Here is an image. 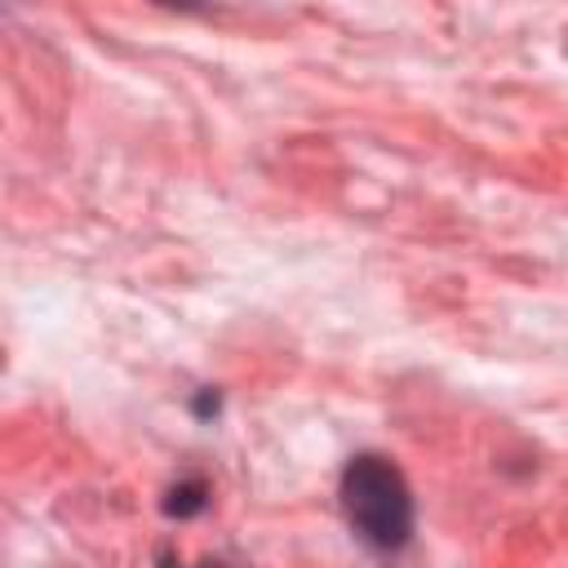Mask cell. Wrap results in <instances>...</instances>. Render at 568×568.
<instances>
[{"instance_id": "3957f363", "label": "cell", "mask_w": 568, "mask_h": 568, "mask_svg": "<svg viewBox=\"0 0 568 568\" xmlns=\"http://www.w3.org/2000/svg\"><path fill=\"white\" fill-rule=\"evenodd\" d=\"M222 413V390L217 386H200L195 395H191V417L195 422H213Z\"/></svg>"}, {"instance_id": "277c9868", "label": "cell", "mask_w": 568, "mask_h": 568, "mask_svg": "<svg viewBox=\"0 0 568 568\" xmlns=\"http://www.w3.org/2000/svg\"><path fill=\"white\" fill-rule=\"evenodd\" d=\"M155 568H231V564H222V559H200V564H186V559H178L173 550H160V555H155Z\"/></svg>"}, {"instance_id": "7a4b0ae2", "label": "cell", "mask_w": 568, "mask_h": 568, "mask_svg": "<svg viewBox=\"0 0 568 568\" xmlns=\"http://www.w3.org/2000/svg\"><path fill=\"white\" fill-rule=\"evenodd\" d=\"M209 484L200 479V475H182L178 484H169L164 488V497H160V510L169 515V519H195V515H204L209 510Z\"/></svg>"}, {"instance_id": "6da1fadb", "label": "cell", "mask_w": 568, "mask_h": 568, "mask_svg": "<svg viewBox=\"0 0 568 568\" xmlns=\"http://www.w3.org/2000/svg\"><path fill=\"white\" fill-rule=\"evenodd\" d=\"M337 501H342L346 528L373 555H399L413 541L417 501H413L404 470L386 453H355L342 466Z\"/></svg>"}]
</instances>
